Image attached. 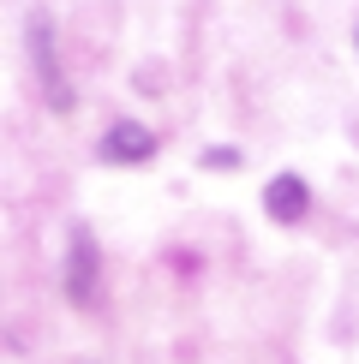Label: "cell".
I'll return each mask as SVG.
<instances>
[{
	"instance_id": "obj_1",
	"label": "cell",
	"mask_w": 359,
	"mask_h": 364,
	"mask_svg": "<svg viewBox=\"0 0 359 364\" xmlns=\"http://www.w3.org/2000/svg\"><path fill=\"white\" fill-rule=\"evenodd\" d=\"M24 42H30V66H36V84H42V96H48V108H54V114H72V84L60 78L54 30H48V18H42V12L24 24Z\"/></svg>"
},
{
	"instance_id": "obj_2",
	"label": "cell",
	"mask_w": 359,
	"mask_h": 364,
	"mask_svg": "<svg viewBox=\"0 0 359 364\" xmlns=\"http://www.w3.org/2000/svg\"><path fill=\"white\" fill-rule=\"evenodd\" d=\"M96 156L108 161V168H144V161L156 156V132L138 126V119H114V126L102 132Z\"/></svg>"
},
{
	"instance_id": "obj_3",
	"label": "cell",
	"mask_w": 359,
	"mask_h": 364,
	"mask_svg": "<svg viewBox=\"0 0 359 364\" xmlns=\"http://www.w3.org/2000/svg\"><path fill=\"white\" fill-rule=\"evenodd\" d=\"M66 299H72L78 311L96 299V239H90L84 221L72 227V245H66Z\"/></svg>"
},
{
	"instance_id": "obj_4",
	"label": "cell",
	"mask_w": 359,
	"mask_h": 364,
	"mask_svg": "<svg viewBox=\"0 0 359 364\" xmlns=\"http://www.w3.org/2000/svg\"><path fill=\"white\" fill-rule=\"evenodd\" d=\"M264 209H269V221H281V227H293V221H306V209H311V186L299 173H276L264 186Z\"/></svg>"
},
{
	"instance_id": "obj_5",
	"label": "cell",
	"mask_w": 359,
	"mask_h": 364,
	"mask_svg": "<svg viewBox=\"0 0 359 364\" xmlns=\"http://www.w3.org/2000/svg\"><path fill=\"white\" fill-rule=\"evenodd\" d=\"M204 168H239V149L216 144V149H209V156H204Z\"/></svg>"
},
{
	"instance_id": "obj_6",
	"label": "cell",
	"mask_w": 359,
	"mask_h": 364,
	"mask_svg": "<svg viewBox=\"0 0 359 364\" xmlns=\"http://www.w3.org/2000/svg\"><path fill=\"white\" fill-rule=\"evenodd\" d=\"M353 42H359V36H353Z\"/></svg>"
}]
</instances>
